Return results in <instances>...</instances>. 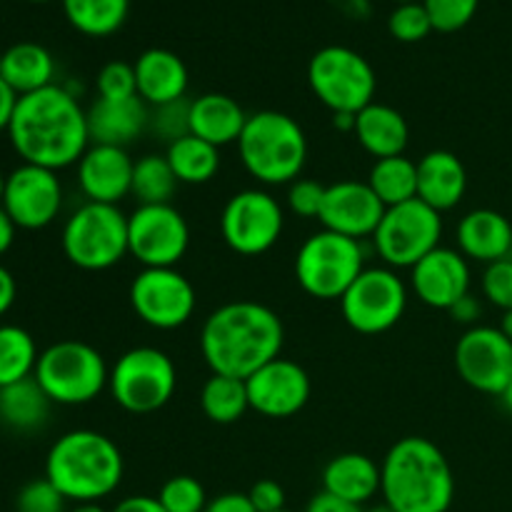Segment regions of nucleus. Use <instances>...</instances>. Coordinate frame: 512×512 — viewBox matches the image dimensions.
Masks as SVG:
<instances>
[{
  "label": "nucleus",
  "mask_w": 512,
  "mask_h": 512,
  "mask_svg": "<svg viewBox=\"0 0 512 512\" xmlns=\"http://www.w3.org/2000/svg\"><path fill=\"white\" fill-rule=\"evenodd\" d=\"M8 138L23 163L48 170L78 165L90 148L88 110L68 88L48 85L35 93L20 95Z\"/></svg>",
  "instance_id": "f257e3e1"
},
{
  "label": "nucleus",
  "mask_w": 512,
  "mask_h": 512,
  "mask_svg": "<svg viewBox=\"0 0 512 512\" xmlns=\"http://www.w3.org/2000/svg\"><path fill=\"white\" fill-rule=\"evenodd\" d=\"M285 330L278 315L255 300H235L213 310L200 330V353L215 375L248 380L280 358Z\"/></svg>",
  "instance_id": "f03ea898"
},
{
  "label": "nucleus",
  "mask_w": 512,
  "mask_h": 512,
  "mask_svg": "<svg viewBox=\"0 0 512 512\" xmlns=\"http://www.w3.org/2000/svg\"><path fill=\"white\" fill-rule=\"evenodd\" d=\"M380 495L395 512H448L455 478L443 450L415 435L398 440L380 465Z\"/></svg>",
  "instance_id": "7ed1b4c3"
},
{
  "label": "nucleus",
  "mask_w": 512,
  "mask_h": 512,
  "mask_svg": "<svg viewBox=\"0 0 512 512\" xmlns=\"http://www.w3.org/2000/svg\"><path fill=\"white\" fill-rule=\"evenodd\" d=\"M123 455L118 445L95 430L60 435L45 458V478L68 503H100L123 483Z\"/></svg>",
  "instance_id": "20e7f679"
},
{
  "label": "nucleus",
  "mask_w": 512,
  "mask_h": 512,
  "mask_svg": "<svg viewBox=\"0 0 512 512\" xmlns=\"http://www.w3.org/2000/svg\"><path fill=\"white\" fill-rule=\"evenodd\" d=\"M238 153L245 170L263 185H290L308 163V138L298 120L278 110L248 115Z\"/></svg>",
  "instance_id": "39448f33"
},
{
  "label": "nucleus",
  "mask_w": 512,
  "mask_h": 512,
  "mask_svg": "<svg viewBox=\"0 0 512 512\" xmlns=\"http://www.w3.org/2000/svg\"><path fill=\"white\" fill-rule=\"evenodd\" d=\"M33 378L53 405H85L108 388L110 370L93 345L60 340L40 353Z\"/></svg>",
  "instance_id": "423d86ee"
},
{
  "label": "nucleus",
  "mask_w": 512,
  "mask_h": 512,
  "mask_svg": "<svg viewBox=\"0 0 512 512\" xmlns=\"http://www.w3.org/2000/svg\"><path fill=\"white\" fill-rule=\"evenodd\" d=\"M63 253L75 268L100 273L118 265L128 250V215L118 205L85 203L65 220Z\"/></svg>",
  "instance_id": "0eeeda50"
},
{
  "label": "nucleus",
  "mask_w": 512,
  "mask_h": 512,
  "mask_svg": "<svg viewBox=\"0 0 512 512\" xmlns=\"http://www.w3.org/2000/svg\"><path fill=\"white\" fill-rule=\"evenodd\" d=\"M363 270V243L325 228L310 235L295 255L298 285L318 300H340Z\"/></svg>",
  "instance_id": "6e6552de"
},
{
  "label": "nucleus",
  "mask_w": 512,
  "mask_h": 512,
  "mask_svg": "<svg viewBox=\"0 0 512 512\" xmlns=\"http://www.w3.org/2000/svg\"><path fill=\"white\" fill-rule=\"evenodd\" d=\"M308 83L315 98L335 113L358 115L375 103L378 78L358 50L345 45H328L310 58Z\"/></svg>",
  "instance_id": "1a4fd4ad"
},
{
  "label": "nucleus",
  "mask_w": 512,
  "mask_h": 512,
  "mask_svg": "<svg viewBox=\"0 0 512 512\" xmlns=\"http://www.w3.org/2000/svg\"><path fill=\"white\" fill-rule=\"evenodd\" d=\"M178 388L173 358L158 348H133L110 368L108 390L115 403L133 415H148L165 408Z\"/></svg>",
  "instance_id": "9d476101"
},
{
  "label": "nucleus",
  "mask_w": 512,
  "mask_h": 512,
  "mask_svg": "<svg viewBox=\"0 0 512 512\" xmlns=\"http://www.w3.org/2000/svg\"><path fill=\"white\" fill-rule=\"evenodd\" d=\"M440 238H443L440 213L415 198L385 208L383 220L373 235V245L388 268L413 270L425 255L440 248Z\"/></svg>",
  "instance_id": "9b49d317"
},
{
  "label": "nucleus",
  "mask_w": 512,
  "mask_h": 512,
  "mask_svg": "<svg viewBox=\"0 0 512 512\" xmlns=\"http://www.w3.org/2000/svg\"><path fill=\"white\" fill-rule=\"evenodd\" d=\"M408 308V288L393 268H365L340 298L343 318L355 333L380 335L400 323Z\"/></svg>",
  "instance_id": "f8f14e48"
},
{
  "label": "nucleus",
  "mask_w": 512,
  "mask_h": 512,
  "mask_svg": "<svg viewBox=\"0 0 512 512\" xmlns=\"http://www.w3.org/2000/svg\"><path fill=\"white\" fill-rule=\"evenodd\" d=\"M285 215L278 198L260 188L235 193L220 215V233L230 250L255 258L273 248L283 235Z\"/></svg>",
  "instance_id": "ddd939ff"
},
{
  "label": "nucleus",
  "mask_w": 512,
  "mask_h": 512,
  "mask_svg": "<svg viewBox=\"0 0 512 512\" xmlns=\"http://www.w3.org/2000/svg\"><path fill=\"white\" fill-rule=\"evenodd\" d=\"M188 245V220L170 203L138 205L128 215V250L143 268H175Z\"/></svg>",
  "instance_id": "4468645a"
},
{
  "label": "nucleus",
  "mask_w": 512,
  "mask_h": 512,
  "mask_svg": "<svg viewBox=\"0 0 512 512\" xmlns=\"http://www.w3.org/2000/svg\"><path fill=\"white\" fill-rule=\"evenodd\" d=\"M130 305L145 325L175 330L195 313V288L175 268H143L130 283Z\"/></svg>",
  "instance_id": "2eb2a0df"
},
{
  "label": "nucleus",
  "mask_w": 512,
  "mask_h": 512,
  "mask_svg": "<svg viewBox=\"0 0 512 512\" xmlns=\"http://www.w3.org/2000/svg\"><path fill=\"white\" fill-rule=\"evenodd\" d=\"M455 368L473 390L500 395L512 380V340L500 328L473 325L455 345Z\"/></svg>",
  "instance_id": "dca6fc26"
},
{
  "label": "nucleus",
  "mask_w": 512,
  "mask_h": 512,
  "mask_svg": "<svg viewBox=\"0 0 512 512\" xmlns=\"http://www.w3.org/2000/svg\"><path fill=\"white\" fill-rule=\"evenodd\" d=\"M3 210L18 228L43 230L63 208V185L55 170L23 163L5 175Z\"/></svg>",
  "instance_id": "f3484780"
},
{
  "label": "nucleus",
  "mask_w": 512,
  "mask_h": 512,
  "mask_svg": "<svg viewBox=\"0 0 512 512\" xmlns=\"http://www.w3.org/2000/svg\"><path fill=\"white\" fill-rule=\"evenodd\" d=\"M250 410L263 418H293L308 405L310 378L295 360L275 358L248 380Z\"/></svg>",
  "instance_id": "a211bd4d"
},
{
  "label": "nucleus",
  "mask_w": 512,
  "mask_h": 512,
  "mask_svg": "<svg viewBox=\"0 0 512 512\" xmlns=\"http://www.w3.org/2000/svg\"><path fill=\"white\" fill-rule=\"evenodd\" d=\"M383 215L385 205L380 203L368 183L340 180V183L325 188L323 210H320L318 220L325 230L363 243V238H373Z\"/></svg>",
  "instance_id": "6ab92c4d"
},
{
  "label": "nucleus",
  "mask_w": 512,
  "mask_h": 512,
  "mask_svg": "<svg viewBox=\"0 0 512 512\" xmlns=\"http://www.w3.org/2000/svg\"><path fill=\"white\" fill-rule=\"evenodd\" d=\"M410 285L425 305L450 310L470 293V265L460 250L435 248L410 270Z\"/></svg>",
  "instance_id": "aec40b11"
},
{
  "label": "nucleus",
  "mask_w": 512,
  "mask_h": 512,
  "mask_svg": "<svg viewBox=\"0 0 512 512\" xmlns=\"http://www.w3.org/2000/svg\"><path fill=\"white\" fill-rule=\"evenodd\" d=\"M135 160L118 145H90L78 163V183L88 203L118 205L133 193Z\"/></svg>",
  "instance_id": "412c9836"
},
{
  "label": "nucleus",
  "mask_w": 512,
  "mask_h": 512,
  "mask_svg": "<svg viewBox=\"0 0 512 512\" xmlns=\"http://www.w3.org/2000/svg\"><path fill=\"white\" fill-rule=\"evenodd\" d=\"M135 80H138V98L145 105L175 103L185 98L188 90V68L183 58L165 48H150L133 63Z\"/></svg>",
  "instance_id": "4be33fe9"
},
{
  "label": "nucleus",
  "mask_w": 512,
  "mask_h": 512,
  "mask_svg": "<svg viewBox=\"0 0 512 512\" xmlns=\"http://www.w3.org/2000/svg\"><path fill=\"white\" fill-rule=\"evenodd\" d=\"M458 248L478 263H498L512 253V223L490 208L470 210L458 223Z\"/></svg>",
  "instance_id": "5701e85b"
},
{
  "label": "nucleus",
  "mask_w": 512,
  "mask_h": 512,
  "mask_svg": "<svg viewBox=\"0 0 512 512\" xmlns=\"http://www.w3.org/2000/svg\"><path fill=\"white\" fill-rule=\"evenodd\" d=\"M468 190V173L450 150H433L418 163V200L438 213L453 210Z\"/></svg>",
  "instance_id": "b1692460"
},
{
  "label": "nucleus",
  "mask_w": 512,
  "mask_h": 512,
  "mask_svg": "<svg viewBox=\"0 0 512 512\" xmlns=\"http://www.w3.org/2000/svg\"><path fill=\"white\" fill-rule=\"evenodd\" d=\"M148 120V105L138 95L128 100L98 98L88 110L90 143L125 148L143 133Z\"/></svg>",
  "instance_id": "393cba45"
},
{
  "label": "nucleus",
  "mask_w": 512,
  "mask_h": 512,
  "mask_svg": "<svg viewBox=\"0 0 512 512\" xmlns=\"http://www.w3.org/2000/svg\"><path fill=\"white\" fill-rule=\"evenodd\" d=\"M245 123H248V115L230 95L205 93L190 100V133L195 138L208 140L215 148L238 143Z\"/></svg>",
  "instance_id": "a878e982"
},
{
  "label": "nucleus",
  "mask_w": 512,
  "mask_h": 512,
  "mask_svg": "<svg viewBox=\"0 0 512 512\" xmlns=\"http://www.w3.org/2000/svg\"><path fill=\"white\" fill-rule=\"evenodd\" d=\"M353 133L365 153L373 155L375 160L403 155L410 138V128L403 113L383 103H370L368 108L360 110L355 115Z\"/></svg>",
  "instance_id": "bb28decb"
},
{
  "label": "nucleus",
  "mask_w": 512,
  "mask_h": 512,
  "mask_svg": "<svg viewBox=\"0 0 512 512\" xmlns=\"http://www.w3.org/2000/svg\"><path fill=\"white\" fill-rule=\"evenodd\" d=\"M323 493L365 505L380 493V465L363 453H343L323 470Z\"/></svg>",
  "instance_id": "cd10ccee"
},
{
  "label": "nucleus",
  "mask_w": 512,
  "mask_h": 512,
  "mask_svg": "<svg viewBox=\"0 0 512 512\" xmlns=\"http://www.w3.org/2000/svg\"><path fill=\"white\" fill-rule=\"evenodd\" d=\"M55 63L48 48L38 43H15L3 50L0 78L15 90V95H28L53 85Z\"/></svg>",
  "instance_id": "c85d7f7f"
},
{
  "label": "nucleus",
  "mask_w": 512,
  "mask_h": 512,
  "mask_svg": "<svg viewBox=\"0 0 512 512\" xmlns=\"http://www.w3.org/2000/svg\"><path fill=\"white\" fill-rule=\"evenodd\" d=\"M50 405L53 403L43 393L38 380H20L8 388H0V423L15 433H33L45 425Z\"/></svg>",
  "instance_id": "c756f323"
},
{
  "label": "nucleus",
  "mask_w": 512,
  "mask_h": 512,
  "mask_svg": "<svg viewBox=\"0 0 512 512\" xmlns=\"http://www.w3.org/2000/svg\"><path fill=\"white\" fill-rule=\"evenodd\" d=\"M165 158H168L178 183H188V185L210 183L220 170V148L210 145L208 140L195 138L193 133L173 140V143L168 145Z\"/></svg>",
  "instance_id": "7c9ffc66"
},
{
  "label": "nucleus",
  "mask_w": 512,
  "mask_h": 512,
  "mask_svg": "<svg viewBox=\"0 0 512 512\" xmlns=\"http://www.w3.org/2000/svg\"><path fill=\"white\" fill-rule=\"evenodd\" d=\"M368 185L385 208L415 200L418 198V163L405 155L375 160L368 175Z\"/></svg>",
  "instance_id": "2f4dec72"
},
{
  "label": "nucleus",
  "mask_w": 512,
  "mask_h": 512,
  "mask_svg": "<svg viewBox=\"0 0 512 512\" xmlns=\"http://www.w3.org/2000/svg\"><path fill=\"white\" fill-rule=\"evenodd\" d=\"M65 18L78 33L105 38L123 28L130 0H60Z\"/></svg>",
  "instance_id": "473e14b6"
},
{
  "label": "nucleus",
  "mask_w": 512,
  "mask_h": 512,
  "mask_svg": "<svg viewBox=\"0 0 512 512\" xmlns=\"http://www.w3.org/2000/svg\"><path fill=\"white\" fill-rule=\"evenodd\" d=\"M200 408H203L205 418H208L210 423H238V420L250 410L248 385L240 378L213 373L208 378V383L203 385V393H200Z\"/></svg>",
  "instance_id": "72a5a7b5"
},
{
  "label": "nucleus",
  "mask_w": 512,
  "mask_h": 512,
  "mask_svg": "<svg viewBox=\"0 0 512 512\" xmlns=\"http://www.w3.org/2000/svg\"><path fill=\"white\" fill-rule=\"evenodd\" d=\"M33 335L20 325H0V388L33 378L38 365Z\"/></svg>",
  "instance_id": "f704fd0d"
},
{
  "label": "nucleus",
  "mask_w": 512,
  "mask_h": 512,
  "mask_svg": "<svg viewBox=\"0 0 512 512\" xmlns=\"http://www.w3.org/2000/svg\"><path fill=\"white\" fill-rule=\"evenodd\" d=\"M178 178L165 155H143L133 168V195L140 205H165L178 190Z\"/></svg>",
  "instance_id": "c9c22d12"
},
{
  "label": "nucleus",
  "mask_w": 512,
  "mask_h": 512,
  "mask_svg": "<svg viewBox=\"0 0 512 512\" xmlns=\"http://www.w3.org/2000/svg\"><path fill=\"white\" fill-rule=\"evenodd\" d=\"M160 505L165 512H205L208 495L205 488L190 475H175L160 488L158 493Z\"/></svg>",
  "instance_id": "e433bc0d"
},
{
  "label": "nucleus",
  "mask_w": 512,
  "mask_h": 512,
  "mask_svg": "<svg viewBox=\"0 0 512 512\" xmlns=\"http://www.w3.org/2000/svg\"><path fill=\"white\" fill-rule=\"evenodd\" d=\"M388 30L395 40L400 43H418V40L428 38L433 33V23L420 0L415 3H400L398 8L390 13Z\"/></svg>",
  "instance_id": "4c0bfd02"
},
{
  "label": "nucleus",
  "mask_w": 512,
  "mask_h": 512,
  "mask_svg": "<svg viewBox=\"0 0 512 512\" xmlns=\"http://www.w3.org/2000/svg\"><path fill=\"white\" fill-rule=\"evenodd\" d=\"M430 15L433 30L438 33H458L478 13L480 0H420Z\"/></svg>",
  "instance_id": "58836bf2"
},
{
  "label": "nucleus",
  "mask_w": 512,
  "mask_h": 512,
  "mask_svg": "<svg viewBox=\"0 0 512 512\" xmlns=\"http://www.w3.org/2000/svg\"><path fill=\"white\" fill-rule=\"evenodd\" d=\"M65 495L48 478L30 480L15 498V512H68Z\"/></svg>",
  "instance_id": "ea45409f"
},
{
  "label": "nucleus",
  "mask_w": 512,
  "mask_h": 512,
  "mask_svg": "<svg viewBox=\"0 0 512 512\" xmlns=\"http://www.w3.org/2000/svg\"><path fill=\"white\" fill-rule=\"evenodd\" d=\"M98 93L105 100H128L138 95V80H135V68L123 60L103 65L98 73Z\"/></svg>",
  "instance_id": "a19ab883"
},
{
  "label": "nucleus",
  "mask_w": 512,
  "mask_h": 512,
  "mask_svg": "<svg viewBox=\"0 0 512 512\" xmlns=\"http://www.w3.org/2000/svg\"><path fill=\"white\" fill-rule=\"evenodd\" d=\"M325 200V185H320L318 180L310 178H298L290 183L288 188V208L293 210L300 218H320V210H323Z\"/></svg>",
  "instance_id": "79ce46f5"
},
{
  "label": "nucleus",
  "mask_w": 512,
  "mask_h": 512,
  "mask_svg": "<svg viewBox=\"0 0 512 512\" xmlns=\"http://www.w3.org/2000/svg\"><path fill=\"white\" fill-rule=\"evenodd\" d=\"M483 295L500 310H512V258L490 263L483 273Z\"/></svg>",
  "instance_id": "37998d69"
},
{
  "label": "nucleus",
  "mask_w": 512,
  "mask_h": 512,
  "mask_svg": "<svg viewBox=\"0 0 512 512\" xmlns=\"http://www.w3.org/2000/svg\"><path fill=\"white\" fill-rule=\"evenodd\" d=\"M155 130L168 140V145L173 140L183 138V135L190 133V100H175V103L160 105L155 108V118H153Z\"/></svg>",
  "instance_id": "c03bdc74"
},
{
  "label": "nucleus",
  "mask_w": 512,
  "mask_h": 512,
  "mask_svg": "<svg viewBox=\"0 0 512 512\" xmlns=\"http://www.w3.org/2000/svg\"><path fill=\"white\" fill-rule=\"evenodd\" d=\"M250 503L258 512L285 510V490L275 480H258L248 493Z\"/></svg>",
  "instance_id": "a18cd8bd"
},
{
  "label": "nucleus",
  "mask_w": 512,
  "mask_h": 512,
  "mask_svg": "<svg viewBox=\"0 0 512 512\" xmlns=\"http://www.w3.org/2000/svg\"><path fill=\"white\" fill-rule=\"evenodd\" d=\"M205 512H258L250 503L248 493H223L218 498L208 500Z\"/></svg>",
  "instance_id": "49530a36"
},
{
  "label": "nucleus",
  "mask_w": 512,
  "mask_h": 512,
  "mask_svg": "<svg viewBox=\"0 0 512 512\" xmlns=\"http://www.w3.org/2000/svg\"><path fill=\"white\" fill-rule=\"evenodd\" d=\"M305 512H365L363 505L348 503V500H340L330 493L315 495L308 503V510Z\"/></svg>",
  "instance_id": "de8ad7c7"
},
{
  "label": "nucleus",
  "mask_w": 512,
  "mask_h": 512,
  "mask_svg": "<svg viewBox=\"0 0 512 512\" xmlns=\"http://www.w3.org/2000/svg\"><path fill=\"white\" fill-rule=\"evenodd\" d=\"M450 315H453L455 323H463V325H473L475 320L480 318V313H483V308H480V303L475 300V295H465V298H460L458 303L453 305V308L448 310Z\"/></svg>",
  "instance_id": "09e8293b"
},
{
  "label": "nucleus",
  "mask_w": 512,
  "mask_h": 512,
  "mask_svg": "<svg viewBox=\"0 0 512 512\" xmlns=\"http://www.w3.org/2000/svg\"><path fill=\"white\" fill-rule=\"evenodd\" d=\"M110 512H165L158 498H150V495H130L123 498Z\"/></svg>",
  "instance_id": "8fccbe9b"
},
{
  "label": "nucleus",
  "mask_w": 512,
  "mask_h": 512,
  "mask_svg": "<svg viewBox=\"0 0 512 512\" xmlns=\"http://www.w3.org/2000/svg\"><path fill=\"white\" fill-rule=\"evenodd\" d=\"M15 105H18V95H15V90L0 78V133H3V130L8 133V125L10 120H13Z\"/></svg>",
  "instance_id": "3c124183"
},
{
  "label": "nucleus",
  "mask_w": 512,
  "mask_h": 512,
  "mask_svg": "<svg viewBox=\"0 0 512 512\" xmlns=\"http://www.w3.org/2000/svg\"><path fill=\"white\" fill-rule=\"evenodd\" d=\"M15 295H18V285H15L13 273L5 265H0V318L13 308Z\"/></svg>",
  "instance_id": "603ef678"
},
{
  "label": "nucleus",
  "mask_w": 512,
  "mask_h": 512,
  "mask_svg": "<svg viewBox=\"0 0 512 512\" xmlns=\"http://www.w3.org/2000/svg\"><path fill=\"white\" fill-rule=\"evenodd\" d=\"M15 230H18V225L10 220V215L5 213L3 205H0V255H5L10 248H13Z\"/></svg>",
  "instance_id": "864d4df0"
},
{
  "label": "nucleus",
  "mask_w": 512,
  "mask_h": 512,
  "mask_svg": "<svg viewBox=\"0 0 512 512\" xmlns=\"http://www.w3.org/2000/svg\"><path fill=\"white\" fill-rule=\"evenodd\" d=\"M333 125L340 130H355V115L350 113H335L333 115Z\"/></svg>",
  "instance_id": "5fc2aeb1"
},
{
  "label": "nucleus",
  "mask_w": 512,
  "mask_h": 512,
  "mask_svg": "<svg viewBox=\"0 0 512 512\" xmlns=\"http://www.w3.org/2000/svg\"><path fill=\"white\" fill-rule=\"evenodd\" d=\"M68 512H108L100 503H75L73 510Z\"/></svg>",
  "instance_id": "6e6d98bb"
},
{
  "label": "nucleus",
  "mask_w": 512,
  "mask_h": 512,
  "mask_svg": "<svg viewBox=\"0 0 512 512\" xmlns=\"http://www.w3.org/2000/svg\"><path fill=\"white\" fill-rule=\"evenodd\" d=\"M500 330H503L505 338L512 340V310H505L503 320H500Z\"/></svg>",
  "instance_id": "4d7b16f0"
},
{
  "label": "nucleus",
  "mask_w": 512,
  "mask_h": 512,
  "mask_svg": "<svg viewBox=\"0 0 512 512\" xmlns=\"http://www.w3.org/2000/svg\"><path fill=\"white\" fill-rule=\"evenodd\" d=\"M498 398H500V403L505 405V410H508V413H512V380L508 383V388H505L503 393L498 395Z\"/></svg>",
  "instance_id": "13d9d810"
},
{
  "label": "nucleus",
  "mask_w": 512,
  "mask_h": 512,
  "mask_svg": "<svg viewBox=\"0 0 512 512\" xmlns=\"http://www.w3.org/2000/svg\"><path fill=\"white\" fill-rule=\"evenodd\" d=\"M365 512H395V510L390 508L388 503H380V505H373V508H370V510H365Z\"/></svg>",
  "instance_id": "bf43d9fd"
},
{
  "label": "nucleus",
  "mask_w": 512,
  "mask_h": 512,
  "mask_svg": "<svg viewBox=\"0 0 512 512\" xmlns=\"http://www.w3.org/2000/svg\"><path fill=\"white\" fill-rule=\"evenodd\" d=\"M3 190H5V175L0 173V203H3Z\"/></svg>",
  "instance_id": "052dcab7"
},
{
  "label": "nucleus",
  "mask_w": 512,
  "mask_h": 512,
  "mask_svg": "<svg viewBox=\"0 0 512 512\" xmlns=\"http://www.w3.org/2000/svg\"><path fill=\"white\" fill-rule=\"evenodd\" d=\"M28 3H50V0H28Z\"/></svg>",
  "instance_id": "680f3d73"
},
{
  "label": "nucleus",
  "mask_w": 512,
  "mask_h": 512,
  "mask_svg": "<svg viewBox=\"0 0 512 512\" xmlns=\"http://www.w3.org/2000/svg\"><path fill=\"white\" fill-rule=\"evenodd\" d=\"M395 3H398V5L400 3H415V0H395Z\"/></svg>",
  "instance_id": "e2e57ef3"
},
{
  "label": "nucleus",
  "mask_w": 512,
  "mask_h": 512,
  "mask_svg": "<svg viewBox=\"0 0 512 512\" xmlns=\"http://www.w3.org/2000/svg\"><path fill=\"white\" fill-rule=\"evenodd\" d=\"M0 63H3V53H0Z\"/></svg>",
  "instance_id": "0e129e2a"
},
{
  "label": "nucleus",
  "mask_w": 512,
  "mask_h": 512,
  "mask_svg": "<svg viewBox=\"0 0 512 512\" xmlns=\"http://www.w3.org/2000/svg\"><path fill=\"white\" fill-rule=\"evenodd\" d=\"M280 512H290V510H280Z\"/></svg>",
  "instance_id": "69168bd1"
},
{
  "label": "nucleus",
  "mask_w": 512,
  "mask_h": 512,
  "mask_svg": "<svg viewBox=\"0 0 512 512\" xmlns=\"http://www.w3.org/2000/svg\"><path fill=\"white\" fill-rule=\"evenodd\" d=\"M510 258H512V253H510Z\"/></svg>",
  "instance_id": "338daca9"
}]
</instances>
